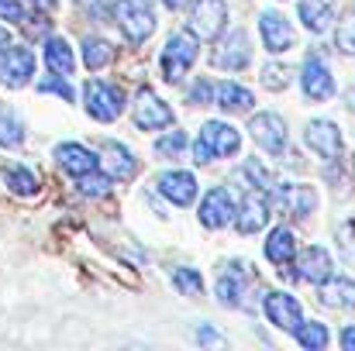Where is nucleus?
Listing matches in <instances>:
<instances>
[{
	"label": "nucleus",
	"mask_w": 355,
	"mask_h": 351,
	"mask_svg": "<svg viewBox=\"0 0 355 351\" xmlns=\"http://www.w3.org/2000/svg\"><path fill=\"white\" fill-rule=\"evenodd\" d=\"M225 17H228L225 0H197L193 3V28L204 38H218L225 31Z\"/></svg>",
	"instance_id": "obj_12"
},
{
	"label": "nucleus",
	"mask_w": 355,
	"mask_h": 351,
	"mask_svg": "<svg viewBox=\"0 0 355 351\" xmlns=\"http://www.w3.org/2000/svg\"><path fill=\"white\" fill-rule=\"evenodd\" d=\"M21 138H24V131H21V124L14 120V114H10V111H0V145H3V148H17Z\"/></svg>",
	"instance_id": "obj_29"
},
{
	"label": "nucleus",
	"mask_w": 355,
	"mask_h": 351,
	"mask_svg": "<svg viewBox=\"0 0 355 351\" xmlns=\"http://www.w3.org/2000/svg\"><path fill=\"white\" fill-rule=\"evenodd\" d=\"M300 83H304V93L311 100H328L335 93V80L328 73V66L321 59H307L304 62V73H300Z\"/></svg>",
	"instance_id": "obj_13"
},
{
	"label": "nucleus",
	"mask_w": 355,
	"mask_h": 351,
	"mask_svg": "<svg viewBox=\"0 0 355 351\" xmlns=\"http://www.w3.org/2000/svg\"><path fill=\"white\" fill-rule=\"evenodd\" d=\"M101 165H104V172L111 176V179H131L135 172H138V162H135V155L121 145V141H104L101 145Z\"/></svg>",
	"instance_id": "obj_15"
},
{
	"label": "nucleus",
	"mask_w": 355,
	"mask_h": 351,
	"mask_svg": "<svg viewBox=\"0 0 355 351\" xmlns=\"http://www.w3.org/2000/svg\"><path fill=\"white\" fill-rule=\"evenodd\" d=\"M111 59H114V52H111L107 42H101V38H87V45H83V62H87L90 69H104Z\"/></svg>",
	"instance_id": "obj_27"
},
{
	"label": "nucleus",
	"mask_w": 355,
	"mask_h": 351,
	"mask_svg": "<svg viewBox=\"0 0 355 351\" xmlns=\"http://www.w3.org/2000/svg\"><path fill=\"white\" fill-rule=\"evenodd\" d=\"M297 341L307 351L324 348V345H328V327H324V324H300V327H297Z\"/></svg>",
	"instance_id": "obj_28"
},
{
	"label": "nucleus",
	"mask_w": 355,
	"mask_h": 351,
	"mask_svg": "<svg viewBox=\"0 0 355 351\" xmlns=\"http://www.w3.org/2000/svg\"><path fill=\"white\" fill-rule=\"evenodd\" d=\"M197 62V35L193 31H176L162 52V80L166 83H180L183 73Z\"/></svg>",
	"instance_id": "obj_2"
},
{
	"label": "nucleus",
	"mask_w": 355,
	"mask_h": 351,
	"mask_svg": "<svg viewBox=\"0 0 355 351\" xmlns=\"http://www.w3.org/2000/svg\"><path fill=\"white\" fill-rule=\"evenodd\" d=\"M7 42H10V31H7V28H0V48H3Z\"/></svg>",
	"instance_id": "obj_44"
},
{
	"label": "nucleus",
	"mask_w": 355,
	"mask_h": 351,
	"mask_svg": "<svg viewBox=\"0 0 355 351\" xmlns=\"http://www.w3.org/2000/svg\"><path fill=\"white\" fill-rule=\"evenodd\" d=\"M290 76H293V73H290V66L272 62V66H266V69H262V87L279 93V90H286V87H290Z\"/></svg>",
	"instance_id": "obj_30"
},
{
	"label": "nucleus",
	"mask_w": 355,
	"mask_h": 351,
	"mask_svg": "<svg viewBox=\"0 0 355 351\" xmlns=\"http://www.w3.org/2000/svg\"><path fill=\"white\" fill-rule=\"evenodd\" d=\"M200 221H204V228H228L232 221H235V204H232V197H228V190H221V186H214L207 197H204V204H200Z\"/></svg>",
	"instance_id": "obj_9"
},
{
	"label": "nucleus",
	"mask_w": 355,
	"mask_h": 351,
	"mask_svg": "<svg viewBox=\"0 0 355 351\" xmlns=\"http://www.w3.org/2000/svg\"><path fill=\"white\" fill-rule=\"evenodd\" d=\"M0 17H7V21H17V24H24L28 21V10L17 3V0H0Z\"/></svg>",
	"instance_id": "obj_38"
},
{
	"label": "nucleus",
	"mask_w": 355,
	"mask_h": 351,
	"mask_svg": "<svg viewBox=\"0 0 355 351\" xmlns=\"http://www.w3.org/2000/svg\"><path fill=\"white\" fill-rule=\"evenodd\" d=\"M3 179H7V186H10L14 193H21V197H35V193H38V179H35L28 169H21V165H10V169L3 172Z\"/></svg>",
	"instance_id": "obj_26"
},
{
	"label": "nucleus",
	"mask_w": 355,
	"mask_h": 351,
	"mask_svg": "<svg viewBox=\"0 0 355 351\" xmlns=\"http://www.w3.org/2000/svg\"><path fill=\"white\" fill-rule=\"evenodd\" d=\"M114 14H118L121 28H124V35H128L131 45H141V42L152 35V28H155L152 7H148L145 0H118Z\"/></svg>",
	"instance_id": "obj_3"
},
{
	"label": "nucleus",
	"mask_w": 355,
	"mask_h": 351,
	"mask_svg": "<svg viewBox=\"0 0 355 351\" xmlns=\"http://www.w3.org/2000/svg\"><path fill=\"white\" fill-rule=\"evenodd\" d=\"M248 59H252V52H248V38H245V31H232L228 42L214 52L211 62H214L218 69H245Z\"/></svg>",
	"instance_id": "obj_18"
},
{
	"label": "nucleus",
	"mask_w": 355,
	"mask_h": 351,
	"mask_svg": "<svg viewBox=\"0 0 355 351\" xmlns=\"http://www.w3.org/2000/svg\"><path fill=\"white\" fill-rule=\"evenodd\" d=\"M214 97H218V107H225V111H248L255 104L252 93L245 87H238V83H218Z\"/></svg>",
	"instance_id": "obj_23"
},
{
	"label": "nucleus",
	"mask_w": 355,
	"mask_h": 351,
	"mask_svg": "<svg viewBox=\"0 0 355 351\" xmlns=\"http://www.w3.org/2000/svg\"><path fill=\"white\" fill-rule=\"evenodd\" d=\"M266 255H269V262H276V265L290 262V258L297 255V237L286 231V228H276V231L269 234V241H266Z\"/></svg>",
	"instance_id": "obj_22"
},
{
	"label": "nucleus",
	"mask_w": 355,
	"mask_h": 351,
	"mask_svg": "<svg viewBox=\"0 0 355 351\" xmlns=\"http://www.w3.org/2000/svg\"><path fill=\"white\" fill-rule=\"evenodd\" d=\"M200 341H204V345H221V334L211 331V327H200Z\"/></svg>",
	"instance_id": "obj_39"
},
{
	"label": "nucleus",
	"mask_w": 355,
	"mask_h": 351,
	"mask_svg": "<svg viewBox=\"0 0 355 351\" xmlns=\"http://www.w3.org/2000/svg\"><path fill=\"white\" fill-rule=\"evenodd\" d=\"M283 204H286L290 217H307L318 207V193L311 186H286L283 190Z\"/></svg>",
	"instance_id": "obj_21"
},
{
	"label": "nucleus",
	"mask_w": 355,
	"mask_h": 351,
	"mask_svg": "<svg viewBox=\"0 0 355 351\" xmlns=\"http://www.w3.org/2000/svg\"><path fill=\"white\" fill-rule=\"evenodd\" d=\"M45 62H49V69H55V73H62V76H69L73 73V52H69V45L62 42V38H49L45 42Z\"/></svg>",
	"instance_id": "obj_24"
},
{
	"label": "nucleus",
	"mask_w": 355,
	"mask_h": 351,
	"mask_svg": "<svg viewBox=\"0 0 355 351\" xmlns=\"http://www.w3.org/2000/svg\"><path fill=\"white\" fill-rule=\"evenodd\" d=\"M31 3H35L38 10H55V3H59V0H31Z\"/></svg>",
	"instance_id": "obj_41"
},
{
	"label": "nucleus",
	"mask_w": 355,
	"mask_h": 351,
	"mask_svg": "<svg viewBox=\"0 0 355 351\" xmlns=\"http://www.w3.org/2000/svg\"><path fill=\"white\" fill-rule=\"evenodd\" d=\"M238 145H241V138H238V131L232 127V124L211 120V124H204V131H200V138H197V148H193V155H197V162L204 165V162H211V159L235 155Z\"/></svg>",
	"instance_id": "obj_1"
},
{
	"label": "nucleus",
	"mask_w": 355,
	"mask_h": 351,
	"mask_svg": "<svg viewBox=\"0 0 355 351\" xmlns=\"http://www.w3.org/2000/svg\"><path fill=\"white\" fill-rule=\"evenodd\" d=\"M35 73V55L28 48H3L0 52V83L10 87V90H21Z\"/></svg>",
	"instance_id": "obj_5"
},
{
	"label": "nucleus",
	"mask_w": 355,
	"mask_h": 351,
	"mask_svg": "<svg viewBox=\"0 0 355 351\" xmlns=\"http://www.w3.org/2000/svg\"><path fill=\"white\" fill-rule=\"evenodd\" d=\"M352 228H345V231H342V244H345V248H355V241H349V237H352Z\"/></svg>",
	"instance_id": "obj_42"
},
{
	"label": "nucleus",
	"mask_w": 355,
	"mask_h": 351,
	"mask_svg": "<svg viewBox=\"0 0 355 351\" xmlns=\"http://www.w3.org/2000/svg\"><path fill=\"white\" fill-rule=\"evenodd\" d=\"M262 307H266V317H269L276 327H283V331H297V327H300V303H297L293 296H286V293H269V296L262 300Z\"/></svg>",
	"instance_id": "obj_11"
},
{
	"label": "nucleus",
	"mask_w": 355,
	"mask_h": 351,
	"mask_svg": "<svg viewBox=\"0 0 355 351\" xmlns=\"http://www.w3.org/2000/svg\"><path fill=\"white\" fill-rule=\"evenodd\" d=\"M342 348L355 351V327H345V331H342Z\"/></svg>",
	"instance_id": "obj_40"
},
{
	"label": "nucleus",
	"mask_w": 355,
	"mask_h": 351,
	"mask_svg": "<svg viewBox=\"0 0 355 351\" xmlns=\"http://www.w3.org/2000/svg\"><path fill=\"white\" fill-rule=\"evenodd\" d=\"M135 124H138L141 131L166 127V124H173V111L155 97V90L141 87V90H138V97H135Z\"/></svg>",
	"instance_id": "obj_6"
},
{
	"label": "nucleus",
	"mask_w": 355,
	"mask_h": 351,
	"mask_svg": "<svg viewBox=\"0 0 355 351\" xmlns=\"http://www.w3.org/2000/svg\"><path fill=\"white\" fill-rule=\"evenodd\" d=\"M38 90H42V93H59L62 100H73V90H69V83H62L59 76H49V80H42V83H38Z\"/></svg>",
	"instance_id": "obj_37"
},
{
	"label": "nucleus",
	"mask_w": 355,
	"mask_h": 351,
	"mask_svg": "<svg viewBox=\"0 0 355 351\" xmlns=\"http://www.w3.org/2000/svg\"><path fill=\"white\" fill-rule=\"evenodd\" d=\"M248 131H252V138H255L269 155H279L283 145H286V124H283L279 114H255L252 124H248Z\"/></svg>",
	"instance_id": "obj_8"
},
{
	"label": "nucleus",
	"mask_w": 355,
	"mask_h": 351,
	"mask_svg": "<svg viewBox=\"0 0 355 351\" xmlns=\"http://www.w3.org/2000/svg\"><path fill=\"white\" fill-rule=\"evenodd\" d=\"M307 145L324 159H342V131L331 120H311L307 124Z\"/></svg>",
	"instance_id": "obj_10"
},
{
	"label": "nucleus",
	"mask_w": 355,
	"mask_h": 351,
	"mask_svg": "<svg viewBox=\"0 0 355 351\" xmlns=\"http://www.w3.org/2000/svg\"><path fill=\"white\" fill-rule=\"evenodd\" d=\"M293 269H297V276L307 279V282H324V279L331 276V255H328L324 248H304V251L297 255Z\"/></svg>",
	"instance_id": "obj_17"
},
{
	"label": "nucleus",
	"mask_w": 355,
	"mask_h": 351,
	"mask_svg": "<svg viewBox=\"0 0 355 351\" xmlns=\"http://www.w3.org/2000/svg\"><path fill=\"white\" fill-rule=\"evenodd\" d=\"M166 7H173V10H180V7H187V0H162Z\"/></svg>",
	"instance_id": "obj_43"
},
{
	"label": "nucleus",
	"mask_w": 355,
	"mask_h": 351,
	"mask_svg": "<svg viewBox=\"0 0 355 351\" xmlns=\"http://www.w3.org/2000/svg\"><path fill=\"white\" fill-rule=\"evenodd\" d=\"M318 300L328 303V307H352L355 310V282L352 279H324L321 289H318Z\"/></svg>",
	"instance_id": "obj_20"
},
{
	"label": "nucleus",
	"mask_w": 355,
	"mask_h": 351,
	"mask_svg": "<svg viewBox=\"0 0 355 351\" xmlns=\"http://www.w3.org/2000/svg\"><path fill=\"white\" fill-rule=\"evenodd\" d=\"M173 279H176V286H180L183 293H190V296H200V293H204V282H200L197 269H176Z\"/></svg>",
	"instance_id": "obj_33"
},
{
	"label": "nucleus",
	"mask_w": 355,
	"mask_h": 351,
	"mask_svg": "<svg viewBox=\"0 0 355 351\" xmlns=\"http://www.w3.org/2000/svg\"><path fill=\"white\" fill-rule=\"evenodd\" d=\"M55 159H59V165L76 179V176H87V172H97L101 169V159L94 155V152H87L83 145H73V141H66V145H59L55 148Z\"/></svg>",
	"instance_id": "obj_14"
},
{
	"label": "nucleus",
	"mask_w": 355,
	"mask_h": 351,
	"mask_svg": "<svg viewBox=\"0 0 355 351\" xmlns=\"http://www.w3.org/2000/svg\"><path fill=\"white\" fill-rule=\"evenodd\" d=\"M266 221H269V200H266V190L255 186L252 193L241 197V207L235 210V228L241 234H252L266 228Z\"/></svg>",
	"instance_id": "obj_7"
},
{
	"label": "nucleus",
	"mask_w": 355,
	"mask_h": 351,
	"mask_svg": "<svg viewBox=\"0 0 355 351\" xmlns=\"http://www.w3.org/2000/svg\"><path fill=\"white\" fill-rule=\"evenodd\" d=\"M124 111V93L114 83H87V114L94 120H118Z\"/></svg>",
	"instance_id": "obj_4"
},
{
	"label": "nucleus",
	"mask_w": 355,
	"mask_h": 351,
	"mask_svg": "<svg viewBox=\"0 0 355 351\" xmlns=\"http://www.w3.org/2000/svg\"><path fill=\"white\" fill-rule=\"evenodd\" d=\"M76 186H80V193H87V197H104V193H107V172H104V176H97V172L76 176Z\"/></svg>",
	"instance_id": "obj_32"
},
{
	"label": "nucleus",
	"mask_w": 355,
	"mask_h": 351,
	"mask_svg": "<svg viewBox=\"0 0 355 351\" xmlns=\"http://www.w3.org/2000/svg\"><path fill=\"white\" fill-rule=\"evenodd\" d=\"M338 48L345 55H355V10H345V17L338 24Z\"/></svg>",
	"instance_id": "obj_31"
},
{
	"label": "nucleus",
	"mask_w": 355,
	"mask_h": 351,
	"mask_svg": "<svg viewBox=\"0 0 355 351\" xmlns=\"http://www.w3.org/2000/svg\"><path fill=\"white\" fill-rule=\"evenodd\" d=\"M218 296H221V303H225V307H238L241 289H238V282L232 279V272H228V276H221V282H218Z\"/></svg>",
	"instance_id": "obj_36"
},
{
	"label": "nucleus",
	"mask_w": 355,
	"mask_h": 351,
	"mask_svg": "<svg viewBox=\"0 0 355 351\" xmlns=\"http://www.w3.org/2000/svg\"><path fill=\"white\" fill-rule=\"evenodd\" d=\"M183 148H187V134H183V131H173V134H166V138L155 141V152H159V155H176V152H183Z\"/></svg>",
	"instance_id": "obj_35"
},
{
	"label": "nucleus",
	"mask_w": 355,
	"mask_h": 351,
	"mask_svg": "<svg viewBox=\"0 0 355 351\" xmlns=\"http://www.w3.org/2000/svg\"><path fill=\"white\" fill-rule=\"evenodd\" d=\"M245 172H248V179H252L259 190H266V193L276 186V179L269 176V169H262V162H259V159H248V162H245Z\"/></svg>",
	"instance_id": "obj_34"
},
{
	"label": "nucleus",
	"mask_w": 355,
	"mask_h": 351,
	"mask_svg": "<svg viewBox=\"0 0 355 351\" xmlns=\"http://www.w3.org/2000/svg\"><path fill=\"white\" fill-rule=\"evenodd\" d=\"M300 21L311 31H324L331 24V3H324V0H304L300 3Z\"/></svg>",
	"instance_id": "obj_25"
},
{
	"label": "nucleus",
	"mask_w": 355,
	"mask_h": 351,
	"mask_svg": "<svg viewBox=\"0 0 355 351\" xmlns=\"http://www.w3.org/2000/svg\"><path fill=\"white\" fill-rule=\"evenodd\" d=\"M259 31H262V42H266L269 52H286L290 42H293V31H290V24H286L283 14H269L266 10L262 21H259Z\"/></svg>",
	"instance_id": "obj_19"
},
{
	"label": "nucleus",
	"mask_w": 355,
	"mask_h": 351,
	"mask_svg": "<svg viewBox=\"0 0 355 351\" xmlns=\"http://www.w3.org/2000/svg\"><path fill=\"white\" fill-rule=\"evenodd\" d=\"M155 186H159V193H166L176 207H190L193 197H197V179H193L190 172H162V176L155 179Z\"/></svg>",
	"instance_id": "obj_16"
}]
</instances>
